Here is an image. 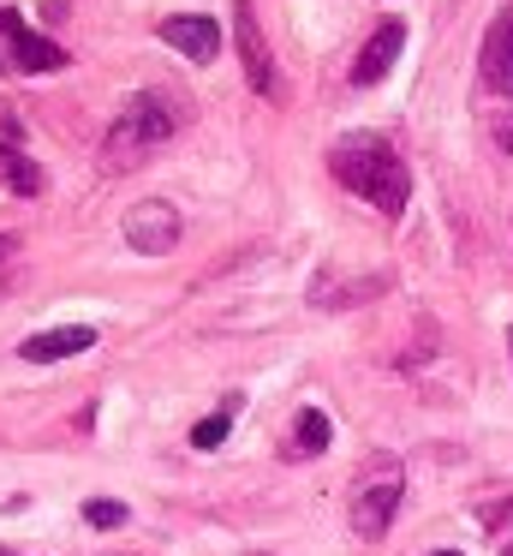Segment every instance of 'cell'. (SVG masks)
<instances>
[{
	"mask_svg": "<svg viewBox=\"0 0 513 556\" xmlns=\"http://www.w3.org/2000/svg\"><path fill=\"white\" fill-rule=\"evenodd\" d=\"M329 174L346 186V192H358L370 210H382V216H400L406 198H412V174H406L400 150L388 144V138L376 132H346L329 144Z\"/></svg>",
	"mask_w": 513,
	"mask_h": 556,
	"instance_id": "cell-1",
	"label": "cell"
},
{
	"mask_svg": "<svg viewBox=\"0 0 513 556\" xmlns=\"http://www.w3.org/2000/svg\"><path fill=\"white\" fill-rule=\"evenodd\" d=\"M174 132H179V102L162 97V90H138V97H126V109L107 121L102 162L114 174H126V168H138L150 150H162Z\"/></svg>",
	"mask_w": 513,
	"mask_h": 556,
	"instance_id": "cell-2",
	"label": "cell"
},
{
	"mask_svg": "<svg viewBox=\"0 0 513 556\" xmlns=\"http://www.w3.org/2000/svg\"><path fill=\"white\" fill-rule=\"evenodd\" d=\"M400 491H406V472L400 460H370L364 479L352 484V496H346V520H352L358 539H382V532L394 527V515H400Z\"/></svg>",
	"mask_w": 513,
	"mask_h": 556,
	"instance_id": "cell-3",
	"label": "cell"
},
{
	"mask_svg": "<svg viewBox=\"0 0 513 556\" xmlns=\"http://www.w3.org/2000/svg\"><path fill=\"white\" fill-rule=\"evenodd\" d=\"M119 233H126V245L138 257H167L179 245V210L167 204V198H143V204L126 210Z\"/></svg>",
	"mask_w": 513,
	"mask_h": 556,
	"instance_id": "cell-4",
	"label": "cell"
},
{
	"mask_svg": "<svg viewBox=\"0 0 513 556\" xmlns=\"http://www.w3.org/2000/svg\"><path fill=\"white\" fill-rule=\"evenodd\" d=\"M0 42H7V66L12 73H60L66 66V49H60L54 37H36L30 25H24V13H0Z\"/></svg>",
	"mask_w": 513,
	"mask_h": 556,
	"instance_id": "cell-5",
	"label": "cell"
},
{
	"mask_svg": "<svg viewBox=\"0 0 513 556\" xmlns=\"http://www.w3.org/2000/svg\"><path fill=\"white\" fill-rule=\"evenodd\" d=\"M477 66H484V85L496 90V97H513V7H501L496 25L484 30Z\"/></svg>",
	"mask_w": 513,
	"mask_h": 556,
	"instance_id": "cell-6",
	"label": "cell"
},
{
	"mask_svg": "<svg viewBox=\"0 0 513 556\" xmlns=\"http://www.w3.org/2000/svg\"><path fill=\"white\" fill-rule=\"evenodd\" d=\"M400 49H406V25L400 18H382V25L370 30V42L358 49V61H352V85H382L388 66L400 61Z\"/></svg>",
	"mask_w": 513,
	"mask_h": 556,
	"instance_id": "cell-7",
	"label": "cell"
},
{
	"mask_svg": "<svg viewBox=\"0 0 513 556\" xmlns=\"http://www.w3.org/2000/svg\"><path fill=\"white\" fill-rule=\"evenodd\" d=\"M382 288H388V276H334V269H322V276L310 281V305H317V312H346V305L376 300Z\"/></svg>",
	"mask_w": 513,
	"mask_h": 556,
	"instance_id": "cell-8",
	"label": "cell"
},
{
	"mask_svg": "<svg viewBox=\"0 0 513 556\" xmlns=\"http://www.w3.org/2000/svg\"><path fill=\"white\" fill-rule=\"evenodd\" d=\"M162 42L167 49H179L185 61H197V66H209L215 54H221V25L215 18H162Z\"/></svg>",
	"mask_w": 513,
	"mask_h": 556,
	"instance_id": "cell-9",
	"label": "cell"
},
{
	"mask_svg": "<svg viewBox=\"0 0 513 556\" xmlns=\"http://www.w3.org/2000/svg\"><path fill=\"white\" fill-rule=\"evenodd\" d=\"M233 37H239V61H245V78H251V90L274 102V97H281V85H274V61H269V42H262L257 18H251V13H239Z\"/></svg>",
	"mask_w": 513,
	"mask_h": 556,
	"instance_id": "cell-10",
	"label": "cell"
},
{
	"mask_svg": "<svg viewBox=\"0 0 513 556\" xmlns=\"http://www.w3.org/2000/svg\"><path fill=\"white\" fill-rule=\"evenodd\" d=\"M84 348H95V329L66 324V329H42V336H30V341L18 348V359H30V365H54V359H72V353H84Z\"/></svg>",
	"mask_w": 513,
	"mask_h": 556,
	"instance_id": "cell-11",
	"label": "cell"
},
{
	"mask_svg": "<svg viewBox=\"0 0 513 556\" xmlns=\"http://www.w3.org/2000/svg\"><path fill=\"white\" fill-rule=\"evenodd\" d=\"M0 186H7V192H18V198L42 192V168H36V162L12 144V126H7V138H0Z\"/></svg>",
	"mask_w": 513,
	"mask_h": 556,
	"instance_id": "cell-12",
	"label": "cell"
},
{
	"mask_svg": "<svg viewBox=\"0 0 513 556\" xmlns=\"http://www.w3.org/2000/svg\"><path fill=\"white\" fill-rule=\"evenodd\" d=\"M322 448H329V419H322L317 407H305L293 425V437H286V460H317Z\"/></svg>",
	"mask_w": 513,
	"mask_h": 556,
	"instance_id": "cell-13",
	"label": "cell"
},
{
	"mask_svg": "<svg viewBox=\"0 0 513 556\" xmlns=\"http://www.w3.org/2000/svg\"><path fill=\"white\" fill-rule=\"evenodd\" d=\"M84 520H90V527H119V520H126V503H107V496H90V503H84Z\"/></svg>",
	"mask_w": 513,
	"mask_h": 556,
	"instance_id": "cell-14",
	"label": "cell"
},
{
	"mask_svg": "<svg viewBox=\"0 0 513 556\" xmlns=\"http://www.w3.org/2000/svg\"><path fill=\"white\" fill-rule=\"evenodd\" d=\"M227 425H233V419H227V413H209V419H203L197 431H191V448H215V443H221V437H227Z\"/></svg>",
	"mask_w": 513,
	"mask_h": 556,
	"instance_id": "cell-15",
	"label": "cell"
},
{
	"mask_svg": "<svg viewBox=\"0 0 513 556\" xmlns=\"http://www.w3.org/2000/svg\"><path fill=\"white\" fill-rule=\"evenodd\" d=\"M477 520H484V527H508V520H513V503H484V508H477Z\"/></svg>",
	"mask_w": 513,
	"mask_h": 556,
	"instance_id": "cell-16",
	"label": "cell"
},
{
	"mask_svg": "<svg viewBox=\"0 0 513 556\" xmlns=\"http://www.w3.org/2000/svg\"><path fill=\"white\" fill-rule=\"evenodd\" d=\"M12 257H18V233H0V269H7Z\"/></svg>",
	"mask_w": 513,
	"mask_h": 556,
	"instance_id": "cell-17",
	"label": "cell"
},
{
	"mask_svg": "<svg viewBox=\"0 0 513 556\" xmlns=\"http://www.w3.org/2000/svg\"><path fill=\"white\" fill-rule=\"evenodd\" d=\"M436 556H460V551H436Z\"/></svg>",
	"mask_w": 513,
	"mask_h": 556,
	"instance_id": "cell-18",
	"label": "cell"
},
{
	"mask_svg": "<svg viewBox=\"0 0 513 556\" xmlns=\"http://www.w3.org/2000/svg\"><path fill=\"white\" fill-rule=\"evenodd\" d=\"M508 348H513V329H508Z\"/></svg>",
	"mask_w": 513,
	"mask_h": 556,
	"instance_id": "cell-19",
	"label": "cell"
},
{
	"mask_svg": "<svg viewBox=\"0 0 513 556\" xmlns=\"http://www.w3.org/2000/svg\"><path fill=\"white\" fill-rule=\"evenodd\" d=\"M501 556H513V544H508V551H501Z\"/></svg>",
	"mask_w": 513,
	"mask_h": 556,
	"instance_id": "cell-20",
	"label": "cell"
},
{
	"mask_svg": "<svg viewBox=\"0 0 513 556\" xmlns=\"http://www.w3.org/2000/svg\"><path fill=\"white\" fill-rule=\"evenodd\" d=\"M0 556H12V551H0Z\"/></svg>",
	"mask_w": 513,
	"mask_h": 556,
	"instance_id": "cell-21",
	"label": "cell"
}]
</instances>
